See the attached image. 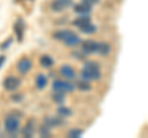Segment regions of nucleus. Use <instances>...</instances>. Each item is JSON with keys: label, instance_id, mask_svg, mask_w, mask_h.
Returning <instances> with one entry per match:
<instances>
[{"label": "nucleus", "instance_id": "obj_1", "mask_svg": "<svg viewBox=\"0 0 148 138\" xmlns=\"http://www.w3.org/2000/svg\"><path fill=\"white\" fill-rule=\"evenodd\" d=\"M21 127V123H20V120H18L16 116H8L5 118V131L9 133L10 136H15L16 133L18 132Z\"/></svg>", "mask_w": 148, "mask_h": 138}, {"label": "nucleus", "instance_id": "obj_2", "mask_svg": "<svg viewBox=\"0 0 148 138\" xmlns=\"http://www.w3.org/2000/svg\"><path fill=\"white\" fill-rule=\"evenodd\" d=\"M52 89L53 91H61V93H72L75 89V86L72 83H69L68 80H61V79H56L52 83Z\"/></svg>", "mask_w": 148, "mask_h": 138}, {"label": "nucleus", "instance_id": "obj_3", "mask_svg": "<svg viewBox=\"0 0 148 138\" xmlns=\"http://www.w3.org/2000/svg\"><path fill=\"white\" fill-rule=\"evenodd\" d=\"M3 86L6 91H16L21 86V80L20 78H17L15 75H9L4 79Z\"/></svg>", "mask_w": 148, "mask_h": 138}, {"label": "nucleus", "instance_id": "obj_4", "mask_svg": "<svg viewBox=\"0 0 148 138\" xmlns=\"http://www.w3.org/2000/svg\"><path fill=\"white\" fill-rule=\"evenodd\" d=\"M80 78L82 80H85V81H96L101 78V72L83 68V70L80 72Z\"/></svg>", "mask_w": 148, "mask_h": 138}, {"label": "nucleus", "instance_id": "obj_5", "mask_svg": "<svg viewBox=\"0 0 148 138\" xmlns=\"http://www.w3.org/2000/svg\"><path fill=\"white\" fill-rule=\"evenodd\" d=\"M73 5V0H53L51 3V9L54 12H62Z\"/></svg>", "mask_w": 148, "mask_h": 138}, {"label": "nucleus", "instance_id": "obj_6", "mask_svg": "<svg viewBox=\"0 0 148 138\" xmlns=\"http://www.w3.org/2000/svg\"><path fill=\"white\" fill-rule=\"evenodd\" d=\"M16 68H17L18 73H21V74H27V73L32 69V61L27 57H22L20 61L17 62Z\"/></svg>", "mask_w": 148, "mask_h": 138}, {"label": "nucleus", "instance_id": "obj_7", "mask_svg": "<svg viewBox=\"0 0 148 138\" xmlns=\"http://www.w3.org/2000/svg\"><path fill=\"white\" fill-rule=\"evenodd\" d=\"M82 52L84 53V54L96 53V52H98V42H95V41H91V40L84 41V42L82 43Z\"/></svg>", "mask_w": 148, "mask_h": 138}, {"label": "nucleus", "instance_id": "obj_8", "mask_svg": "<svg viewBox=\"0 0 148 138\" xmlns=\"http://www.w3.org/2000/svg\"><path fill=\"white\" fill-rule=\"evenodd\" d=\"M63 42L66 43L67 46H69V47H75V46L82 43V38L77 33H74V32H72V31H69L68 35L66 36V38L63 40Z\"/></svg>", "mask_w": 148, "mask_h": 138}, {"label": "nucleus", "instance_id": "obj_9", "mask_svg": "<svg viewBox=\"0 0 148 138\" xmlns=\"http://www.w3.org/2000/svg\"><path fill=\"white\" fill-rule=\"evenodd\" d=\"M45 125H47L49 128H56V127H59L64 125V120L61 116H47L45 117Z\"/></svg>", "mask_w": 148, "mask_h": 138}, {"label": "nucleus", "instance_id": "obj_10", "mask_svg": "<svg viewBox=\"0 0 148 138\" xmlns=\"http://www.w3.org/2000/svg\"><path fill=\"white\" fill-rule=\"evenodd\" d=\"M59 73H61V75L63 78H66L67 80H73L74 78H75V70H74V68L72 66H69V64L62 66L61 69H59Z\"/></svg>", "mask_w": 148, "mask_h": 138}, {"label": "nucleus", "instance_id": "obj_11", "mask_svg": "<svg viewBox=\"0 0 148 138\" xmlns=\"http://www.w3.org/2000/svg\"><path fill=\"white\" fill-rule=\"evenodd\" d=\"M73 10H74V12L79 14V15H89V14L91 12V6L82 1L79 4H74Z\"/></svg>", "mask_w": 148, "mask_h": 138}, {"label": "nucleus", "instance_id": "obj_12", "mask_svg": "<svg viewBox=\"0 0 148 138\" xmlns=\"http://www.w3.org/2000/svg\"><path fill=\"white\" fill-rule=\"evenodd\" d=\"M35 125H36L35 120H32V118L29 120L27 123L25 125V127L22 128V135H24L25 137H27V138L34 137V135H35Z\"/></svg>", "mask_w": 148, "mask_h": 138}, {"label": "nucleus", "instance_id": "obj_13", "mask_svg": "<svg viewBox=\"0 0 148 138\" xmlns=\"http://www.w3.org/2000/svg\"><path fill=\"white\" fill-rule=\"evenodd\" d=\"M14 31L16 33V37H17V41L21 42L22 41V37H24V32H25V24L22 19H18L16 21V24L14 25Z\"/></svg>", "mask_w": 148, "mask_h": 138}, {"label": "nucleus", "instance_id": "obj_14", "mask_svg": "<svg viewBox=\"0 0 148 138\" xmlns=\"http://www.w3.org/2000/svg\"><path fill=\"white\" fill-rule=\"evenodd\" d=\"M48 84V77L42 74V73H40L36 77V86L38 90H43L46 86Z\"/></svg>", "mask_w": 148, "mask_h": 138}, {"label": "nucleus", "instance_id": "obj_15", "mask_svg": "<svg viewBox=\"0 0 148 138\" xmlns=\"http://www.w3.org/2000/svg\"><path fill=\"white\" fill-rule=\"evenodd\" d=\"M40 64H41V67L49 69V68L53 67L54 59L51 56H48V54H43V56H41V58H40Z\"/></svg>", "mask_w": 148, "mask_h": 138}, {"label": "nucleus", "instance_id": "obj_16", "mask_svg": "<svg viewBox=\"0 0 148 138\" xmlns=\"http://www.w3.org/2000/svg\"><path fill=\"white\" fill-rule=\"evenodd\" d=\"M111 52V46L108 42H98V52L100 56H108Z\"/></svg>", "mask_w": 148, "mask_h": 138}, {"label": "nucleus", "instance_id": "obj_17", "mask_svg": "<svg viewBox=\"0 0 148 138\" xmlns=\"http://www.w3.org/2000/svg\"><path fill=\"white\" fill-rule=\"evenodd\" d=\"M86 24H90V17L89 15H80L79 17H77L75 20L73 21V25L77 27H82Z\"/></svg>", "mask_w": 148, "mask_h": 138}, {"label": "nucleus", "instance_id": "obj_18", "mask_svg": "<svg viewBox=\"0 0 148 138\" xmlns=\"http://www.w3.org/2000/svg\"><path fill=\"white\" fill-rule=\"evenodd\" d=\"M79 30H80V32H83V33H85V35H92V33H95V32L98 31V27H96L95 25H92L90 22V24H86L84 26L79 27Z\"/></svg>", "mask_w": 148, "mask_h": 138}, {"label": "nucleus", "instance_id": "obj_19", "mask_svg": "<svg viewBox=\"0 0 148 138\" xmlns=\"http://www.w3.org/2000/svg\"><path fill=\"white\" fill-rule=\"evenodd\" d=\"M57 113L61 117H71L72 115H73V111L69 107H67V106H59L58 109H57Z\"/></svg>", "mask_w": 148, "mask_h": 138}, {"label": "nucleus", "instance_id": "obj_20", "mask_svg": "<svg viewBox=\"0 0 148 138\" xmlns=\"http://www.w3.org/2000/svg\"><path fill=\"white\" fill-rule=\"evenodd\" d=\"M52 100L57 104H63L64 100H66V95H64V93H61V91H54V94L52 95Z\"/></svg>", "mask_w": 148, "mask_h": 138}, {"label": "nucleus", "instance_id": "obj_21", "mask_svg": "<svg viewBox=\"0 0 148 138\" xmlns=\"http://www.w3.org/2000/svg\"><path fill=\"white\" fill-rule=\"evenodd\" d=\"M77 88L79 89L80 91H90L91 90V85L89 81H85V80H80L77 83Z\"/></svg>", "mask_w": 148, "mask_h": 138}, {"label": "nucleus", "instance_id": "obj_22", "mask_svg": "<svg viewBox=\"0 0 148 138\" xmlns=\"http://www.w3.org/2000/svg\"><path fill=\"white\" fill-rule=\"evenodd\" d=\"M68 30H61V31H57L53 33V38L57 40V41H63L64 38H66V36L68 35Z\"/></svg>", "mask_w": 148, "mask_h": 138}, {"label": "nucleus", "instance_id": "obj_23", "mask_svg": "<svg viewBox=\"0 0 148 138\" xmlns=\"http://www.w3.org/2000/svg\"><path fill=\"white\" fill-rule=\"evenodd\" d=\"M85 69H92V70H100V64L98 62H94V61H89V62H85L84 67Z\"/></svg>", "mask_w": 148, "mask_h": 138}, {"label": "nucleus", "instance_id": "obj_24", "mask_svg": "<svg viewBox=\"0 0 148 138\" xmlns=\"http://www.w3.org/2000/svg\"><path fill=\"white\" fill-rule=\"evenodd\" d=\"M38 133H40L41 137H49L51 136V128L47 125H45V123H43V125L40 127Z\"/></svg>", "mask_w": 148, "mask_h": 138}, {"label": "nucleus", "instance_id": "obj_25", "mask_svg": "<svg viewBox=\"0 0 148 138\" xmlns=\"http://www.w3.org/2000/svg\"><path fill=\"white\" fill-rule=\"evenodd\" d=\"M83 130H78V128H73V130H71L68 132V137H71V138H79L82 137L83 135Z\"/></svg>", "mask_w": 148, "mask_h": 138}, {"label": "nucleus", "instance_id": "obj_26", "mask_svg": "<svg viewBox=\"0 0 148 138\" xmlns=\"http://www.w3.org/2000/svg\"><path fill=\"white\" fill-rule=\"evenodd\" d=\"M12 43V37H9L5 42H3L1 44H0V49L4 51V49H8L9 47H10V44Z\"/></svg>", "mask_w": 148, "mask_h": 138}, {"label": "nucleus", "instance_id": "obj_27", "mask_svg": "<svg viewBox=\"0 0 148 138\" xmlns=\"http://www.w3.org/2000/svg\"><path fill=\"white\" fill-rule=\"evenodd\" d=\"M22 100H24V95H22V94L11 95V101H14V102H21Z\"/></svg>", "mask_w": 148, "mask_h": 138}, {"label": "nucleus", "instance_id": "obj_28", "mask_svg": "<svg viewBox=\"0 0 148 138\" xmlns=\"http://www.w3.org/2000/svg\"><path fill=\"white\" fill-rule=\"evenodd\" d=\"M99 1H100V0H83V3L88 4V5H90V6L95 5V4H98Z\"/></svg>", "mask_w": 148, "mask_h": 138}, {"label": "nucleus", "instance_id": "obj_29", "mask_svg": "<svg viewBox=\"0 0 148 138\" xmlns=\"http://www.w3.org/2000/svg\"><path fill=\"white\" fill-rule=\"evenodd\" d=\"M6 61V57L5 56H0V68H1L4 66V63H5Z\"/></svg>", "mask_w": 148, "mask_h": 138}]
</instances>
